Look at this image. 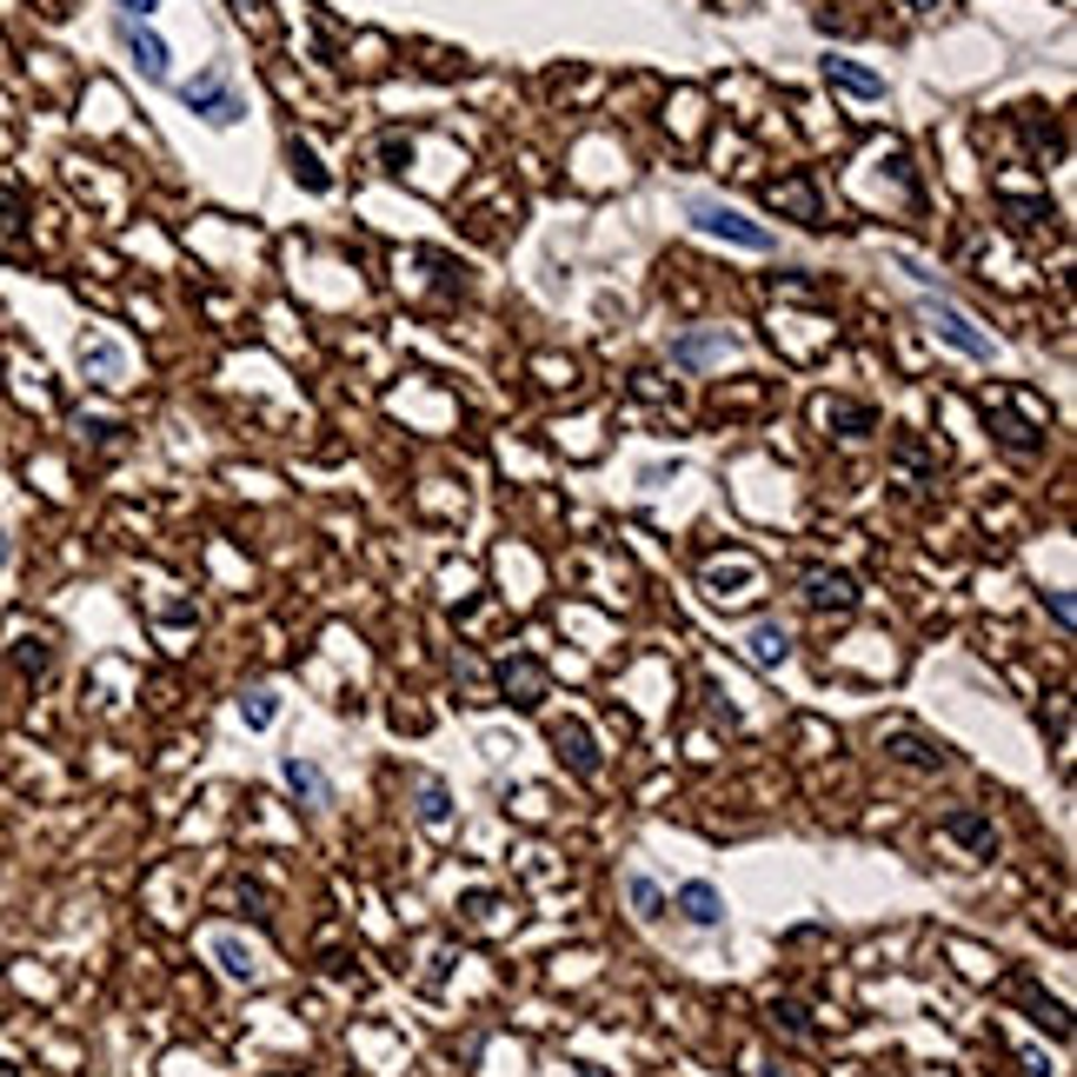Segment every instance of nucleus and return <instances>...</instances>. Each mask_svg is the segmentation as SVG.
<instances>
[{
    "mask_svg": "<svg viewBox=\"0 0 1077 1077\" xmlns=\"http://www.w3.org/2000/svg\"><path fill=\"white\" fill-rule=\"evenodd\" d=\"M925 319H932V326H938V333H945V339L965 353V359H992V333H978V326H972V319H965L952 299H925Z\"/></svg>",
    "mask_w": 1077,
    "mask_h": 1077,
    "instance_id": "3",
    "label": "nucleus"
},
{
    "mask_svg": "<svg viewBox=\"0 0 1077 1077\" xmlns=\"http://www.w3.org/2000/svg\"><path fill=\"white\" fill-rule=\"evenodd\" d=\"M113 33H120V47H126V60H133V67H140L146 80H166V60H173V53H166V40H160V33H153L146 20H120Z\"/></svg>",
    "mask_w": 1077,
    "mask_h": 1077,
    "instance_id": "4",
    "label": "nucleus"
},
{
    "mask_svg": "<svg viewBox=\"0 0 1077 1077\" xmlns=\"http://www.w3.org/2000/svg\"><path fill=\"white\" fill-rule=\"evenodd\" d=\"M113 7H120V20H146V13H153L160 0H113Z\"/></svg>",
    "mask_w": 1077,
    "mask_h": 1077,
    "instance_id": "18",
    "label": "nucleus"
},
{
    "mask_svg": "<svg viewBox=\"0 0 1077 1077\" xmlns=\"http://www.w3.org/2000/svg\"><path fill=\"white\" fill-rule=\"evenodd\" d=\"M213 952H220V965L233 978H253V952H240V938H213Z\"/></svg>",
    "mask_w": 1077,
    "mask_h": 1077,
    "instance_id": "12",
    "label": "nucleus"
},
{
    "mask_svg": "<svg viewBox=\"0 0 1077 1077\" xmlns=\"http://www.w3.org/2000/svg\"><path fill=\"white\" fill-rule=\"evenodd\" d=\"M246 725H273V692H253L246 699Z\"/></svg>",
    "mask_w": 1077,
    "mask_h": 1077,
    "instance_id": "16",
    "label": "nucleus"
},
{
    "mask_svg": "<svg viewBox=\"0 0 1077 1077\" xmlns=\"http://www.w3.org/2000/svg\"><path fill=\"white\" fill-rule=\"evenodd\" d=\"M785 646H792V639H785V626H759V632H752V659H759V665H779V659H785Z\"/></svg>",
    "mask_w": 1077,
    "mask_h": 1077,
    "instance_id": "9",
    "label": "nucleus"
},
{
    "mask_svg": "<svg viewBox=\"0 0 1077 1077\" xmlns=\"http://www.w3.org/2000/svg\"><path fill=\"white\" fill-rule=\"evenodd\" d=\"M812 599H819V606H845L852 586H845V579H812Z\"/></svg>",
    "mask_w": 1077,
    "mask_h": 1077,
    "instance_id": "14",
    "label": "nucleus"
},
{
    "mask_svg": "<svg viewBox=\"0 0 1077 1077\" xmlns=\"http://www.w3.org/2000/svg\"><path fill=\"white\" fill-rule=\"evenodd\" d=\"M419 819L426 825H446V792L439 785H419Z\"/></svg>",
    "mask_w": 1077,
    "mask_h": 1077,
    "instance_id": "13",
    "label": "nucleus"
},
{
    "mask_svg": "<svg viewBox=\"0 0 1077 1077\" xmlns=\"http://www.w3.org/2000/svg\"><path fill=\"white\" fill-rule=\"evenodd\" d=\"M912 7H938V0H912Z\"/></svg>",
    "mask_w": 1077,
    "mask_h": 1077,
    "instance_id": "20",
    "label": "nucleus"
},
{
    "mask_svg": "<svg viewBox=\"0 0 1077 1077\" xmlns=\"http://www.w3.org/2000/svg\"><path fill=\"white\" fill-rule=\"evenodd\" d=\"M945 832H952V839H965V845H992V825H985V819H972V812L945 819Z\"/></svg>",
    "mask_w": 1077,
    "mask_h": 1077,
    "instance_id": "10",
    "label": "nucleus"
},
{
    "mask_svg": "<svg viewBox=\"0 0 1077 1077\" xmlns=\"http://www.w3.org/2000/svg\"><path fill=\"white\" fill-rule=\"evenodd\" d=\"M579 1077H599V1071H592V1065H586V1071H579Z\"/></svg>",
    "mask_w": 1077,
    "mask_h": 1077,
    "instance_id": "21",
    "label": "nucleus"
},
{
    "mask_svg": "<svg viewBox=\"0 0 1077 1077\" xmlns=\"http://www.w3.org/2000/svg\"><path fill=\"white\" fill-rule=\"evenodd\" d=\"M0 1077H13V1071H7V1065H0Z\"/></svg>",
    "mask_w": 1077,
    "mask_h": 1077,
    "instance_id": "22",
    "label": "nucleus"
},
{
    "mask_svg": "<svg viewBox=\"0 0 1077 1077\" xmlns=\"http://www.w3.org/2000/svg\"><path fill=\"white\" fill-rule=\"evenodd\" d=\"M293 166H299V180H306V186H326V173L313 166V153H306V146H293Z\"/></svg>",
    "mask_w": 1077,
    "mask_h": 1077,
    "instance_id": "17",
    "label": "nucleus"
},
{
    "mask_svg": "<svg viewBox=\"0 0 1077 1077\" xmlns=\"http://www.w3.org/2000/svg\"><path fill=\"white\" fill-rule=\"evenodd\" d=\"M725 346H732V339H685L679 359H712V353H725Z\"/></svg>",
    "mask_w": 1077,
    "mask_h": 1077,
    "instance_id": "15",
    "label": "nucleus"
},
{
    "mask_svg": "<svg viewBox=\"0 0 1077 1077\" xmlns=\"http://www.w3.org/2000/svg\"><path fill=\"white\" fill-rule=\"evenodd\" d=\"M626 892H632V905H639V918H659V912H665V892H659L652 878H632Z\"/></svg>",
    "mask_w": 1077,
    "mask_h": 1077,
    "instance_id": "11",
    "label": "nucleus"
},
{
    "mask_svg": "<svg viewBox=\"0 0 1077 1077\" xmlns=\"http://www.w3.org/2000/svg\"><path fill=\"white\" fill-rule=\"evenodd\" d=\"M679 912H685L692 925H719V918H725V905H719V892H712L705 878H692V885H679Z\"/></svg>",
    "mask_w": 1077,
    "mask_h": 1077,
    "instance_id": "6",
    "label": "nucleus"
},
{
    "mask_svg": "<svg viewBox=\"0 0 1077 1077\" xmlns=\"http://www.w3.org/2000/svg\"><path fill=\"white\" fill-rule=\"evenodd\" d=\"M80 373H87V379H100V386H120V379H126V346H120V339L87 333V339H80Z\"/></svg>",
    "mask_w": 1077,
    "mask_h": 1077,
    "instance_id": "5",
    "label": "nucleus"
},
{
    "mask_svg": "<svg viewBox=\"0 0 1077 1077\" xmlns=\"http://www.w3.org/2000/svg\"><path fill=\"white\" fill-rule=\"evenodd\" d=\"M7 559H13V539H7V532H0V566H7Z\"/></svg>",
    "mask_w": 1077,
    "mask_h": 1077,
    "instance_id": "19",
    "label": "nucleus"
},
{
    "mask_svg": "<svg viewBox=\"0 0 1077 1077\" xmlns=\"http://www.w3.org/2000/svg\"><path fill=\"white\" fill-rule=\"evenodd\" d=\"M685 220H692L699 233H712V240H732V246H752V253H765V246H772V233H765L759 220H745L739 206H725V200H705V193H692V200H685Z\"/></svg>",
    "mask_w": 1077,
    "mask_h": 1077,
    "instance_id": "1",
    "label": "nucleus"
},
{
    "mask_svg": "<svg viewBox=\"0 0 1077 1077\" xmlns=\"http://www.w3.org/2000/svg\"><path fill=\"white\" fill-rule=\"evenodd\" d=\"M825 80H832V87H845V93H865V100H878V93H885V80H878V73H865V67H852V60H839V53L825 60Z\"/></svg>",
    "mask_w": 1077,
    "mask_h": 1077,
    "instance_id": "7",
    "label": "nucleus"
},
{
    "mask_svg": "<svg viewBox=\"0 0 1077 1077\" xmlns=\"http://www.w3.org/2000/svg\"><path fill=\"white\" fill-rule=\"evenodd\" d=\"M286 785H293L306 805H333V785H326V779H319L306 759H286Z\"/></svg>",
    "mask_w": 1077,
    "mask_h": 1077,
    "instance_id": "8",
    "label": "nucleus"
},
{
    "mask_svg": "<svg viewBox=\"0 0 1077 1077\" xmlns=\"http://www.w3.org/2000/svg\"><path fill=\"white\" fill-rule=\"evenodd\" d=\"M180 93H186V106H193L200 120H213V126H233V120H240V93H233L226 67H206V73H200V80H186Z\"/></svg>",
    "mask_w": 1077,
    "mask_h": 1077,
    "instance_id": "2",
    "label": "nucleus"
}]
</instances>
